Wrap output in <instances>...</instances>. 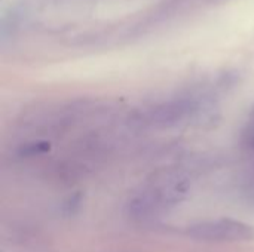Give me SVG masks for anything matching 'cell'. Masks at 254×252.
<instances>
[{
  "instance_id": "3957f363",
  "label": "cell",
  "mask_w": 254,
  "mask_h": 252,
  "mask_svg": "<svg viewBox=\"0 0 254 252\" xmlns=\"http://www.w3.org/2000/svg\"><path fill=\"white\" fill-rule=\"evenodd\" d=\"M49 150H51V144L48 141L37 140V141H31V143L22 144L18 149V156H21V157H33V156L45 154Z\"/></svg>"
},
{
  "instance_id": "277c9868",
  "label": "cell",
  "mask_w": 254,
  "mask_h": 252,
  "mask_svg": "<svg viewBox=\"0 0 254 252\" xmlns=\"http://www.w3.org/2000/svg\"><path fill=\"white\" fill-rule=\"evenodd\" d=\"M80 203H82V196L73 195L70 196L64 203H63V214L64 215H74L79 209H80Z\"/></svg>"
},
{
  "instance_id": "6da1fadb",
  "label": "cell",
  "mask_w": 254,
  "mask_h": 252,
  "mask_svg": "<svg viewBox=\"0 0 254 252\" xmlns=\"http://www.w3.org/2000/svg\"><path fill=\"white\" fill-rule=\"evenodd\" d=\"M186 235L205 242H244L253 241L254 227L238 220L220 218L192 224L188 227Z\"/></svg>"
},
{
  "instance_id": "7a4b0ae2",
  "label": "cell",
  "mask_w": 254,
  "mask_h": 252,
  "mask_svg": "<svg viewBox=\"0 0 254 252\" xmlns=\"http://www.w3.org/2000/svg\"><path fill=\"white\" fill-rule=\"evenodd\" d=\"M199 107V100L192 95L174 98L171 101L162 102L153 107L147 113V120L156 126H171L185 119L186 116L196 111Z\"/></svg>"
}]
</instances>
